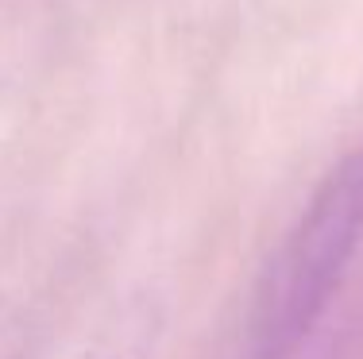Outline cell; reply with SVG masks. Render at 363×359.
Instances as JSON below:
<instances>
[{"mask_svg": "<svg viewBox=\"0 0 363 359\" xmlns=\"http://www.w3.org/2000/svg\"><path fill=\"white\" fill-rule=\"evenodd\" d=\"M363 247V143L328 166L271 263L247 313L244 359H294L325 321Z\"/></svg>", "mask_w": 363, "mask_h": 359, "instance_id": "obj_1", "label": "cell"}, {"mask_svg": "<svg viewBox=\"0 0 363 359\" xmlns=\"http://www.w3.org/2000/svg\"><path fill=\"white\" fill-rule=\"evenodd\" d=\"M0 359H28V324L8 305H0Z\"/></svg>", "mask_w": 363, "mask_h": 359, "instance_id": "obj_2", "label": "cell"}, {"mask_svg": "<svg viewBox=\"0 0 363 359\" xmlns=\"http://www.w3.org/2000/svg\"><path fill=\"white\" fill-rule=\"evenodd\" d=\"M97 359H124V355H97Z\"/></svg>", "mask_w": 363, "mask_h": 359, "instance_id": "obj_3", "label": "cell"}]
</instances>
